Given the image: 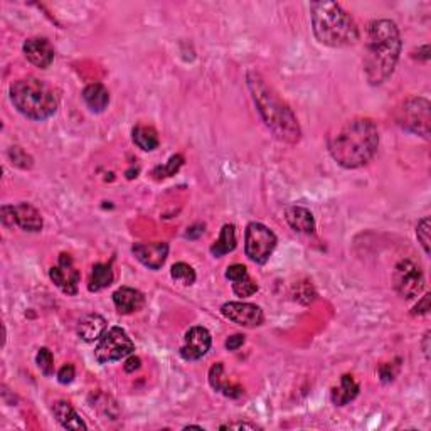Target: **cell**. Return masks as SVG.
<instances>
[{"mask_svg":"<svg viewBox=\"0 0 431 431\" xmlns=\"http://www.w3.org/2000/svg\"><path fill=\"white\" fill-rule=\"evenodd\" d=\"M379 147V132L370 118H352L328 137V152L344 169H359L373 160Z\"/></svg>","mask_w":431,"mask_h":431,"instance_id":"cell-1","label":"cell"},{"mask_svg":"<svg viewBox=\"0 0 431 431\" xmlns=\"http://www.w3.org/2000/svg\"><path fill=\"white\" fill-rule=\"evenodd\" d=\"M401 54L400 29L389 19H378L368 27L364 73L369 85H383L395 73Z\"/></svg>","mask_w":431,"mask_h":431,"instance_id":"cell-2","label":"cell"},{"mask_svg":"<svg viewBox=\"0 0 431 431\" xmlns=\"http://www.w3.org/2000/svg\"><path fill=\"white\" fill-rule=\"evenodd\" d=\"M248 88L251 91L254 105L265 120L266 127L271 130L278 140L296 143L302 137V130L290 106L285 103L271 86H268L265 78L256 71L248 73Z\"/></svg>","mask_w":431,"mask_h":431,"instance_id":"cell-3","label":"cell"},{"mask_svg":"<svg viewBox=\"0 0 431 431\" xmlns=\"http://www.w3.org/2000/svg\"><path fill=\"white\" fill-rule=\"evenodd\" d=\"M312 29L318 43L328 48H347L359 41L355 21L337 2H312Z\"/></svg>","mask_w":431,"mask_h":431,"instance_id":"cell-4","label":"cell"},{"mask_svg":"<svg viewBox=\"0 0 431 431\" xmlns=\"http://www.w3.org/2000/svg\"><path fill=\"white\" fill-rule=\"evenodd\" d=\"M11 100L17 111L36 122H43L58 111L59 95L53 86L37 78H22L11 86Z\"/></svg>","mask_w":431,"mask_h":431,"instance_id":"cell-5","label":"cell"},{"mask_svg":"<svg viewBox=\"0 0 431 431\" xmlns=\"http://www.w3.org/2000/svg\"><path fill=\"white\" fill-rule=\"evenodd\" d=\"M276 234L261 222H249L244 234V251L251 261L265 265L276 248Z\"/></svg>","mask_w":431,"mask_h":431,"instance_id":"cell-6","label":"cell"},{"mask_svg":"<svg viewBox=\"0 0 431 431\" xmlns=\"http://www.w3.org/2000/svg\"><path fill=\"white\" fill-rule=\"evenodd\" d=\"M396 120L401 128L425 138L430 137V101L426 98H410L398 108Z\"/></svg>","mask_w":431,"mask_h":431,"instance_id":"cell-7","label":"cell"},{"mask_svg":"<svg viewBox=\"0 0 431 431\" xmlns=\"http://www.w3.org/2000/svg\"><path fill=\"white\" fill-rule=\"evenodd\" d=\"M135 350V344L122 327H111L101 336L100 344L95 349V359L100 364H108L113 360L125 359Z\"/></svg>","mask_w":431,"mask_h":431,"instance_id":"cell-8","label":"cell"},{"mask_svg":"<svg viewBox=\"0 0 431 431\" xmlns=\"http://www.w3.org/2000/svg\"><path fill=\"white\" fill-rule=\"evenodd\" d=\"M393 285L401 298H415L425 289L423 271L411 259H403L398 263L395 273H393Z\"/></svg>","mask_w":431,"mask_h":431,"instance_id":"cell-9","label":"cell"},{"mask_svg":"<svg viewBox=\"0 0 431 431\" xmlns=\"http://www.w3.org/2000/svg\"><path fill=\"white\" fill-rule=\"evenodd\" d=\"M51 280L59 290H63L66 295H76L78 294V284H80V271L74 266L73 258L69 254L63 253L59 256L58 265L51 268L49 271Z\"/></svg>","mask_w":431,"mask_h":431,"instance_id":"cell-10","label":"cell"},{"mask_svg":"<svg viewBox=\"0 0 431 431\" xmlns=\"http://www.w3.org/2000/svg\"><path fill=\"white\" fill-rule=\"evenodd\" d=\"M221 313L241 327H259L265 321L263 310L258 305L246 302H228L221 307Z\"/></svg>","mask_w":431,"mask_h":431,"instance_id":"cell-11","label":"cell"},{"mask_svg":"<svg viewBox=\"0 0 431 431\" xmlns=\"http://www.w3.org/2000/svg\"><path fill=\"white\" fill-rule=\"evenodd\" d=\"M212 339L211 333L204 327H192L191 331L185 333L184 346L180 347V355L185 360H197L207 354L211 349Z\"/></svg>","mask_w":431,"mask_h":431,"instance_id":"cell-12","label":"cell"},{"mask_svg":"<svg viewBox=\"0 0 431 431\" xmlns=\"http://www.w3.org/2000/svg\"><path fill=\"white\" fill-rule=\"evenodd\" d=\"M132 253L142 265H145L150 270H160L164 266L167 256H169V244L164 241L157 243H137L133 244Z\"/></svg>","mask_w":431,"mask_h":431,"instance_id":"cell-13","label":"cell"},{"mask_svg":"<svg viewBox=\"0 0 431 431\" xmlns=\"http://www.w3.org/2000/svg\"><path fill=\"white\" fill-rule=\"evenodd\" d=\"M24 54L27 61L34 66L46 69L54 61V49L48 39L44 37H31L24 43Z\"/></svg>","mask_w":431,"mask_h":431,"instance_id":"cell-14","label":"cell"},{"mask_svg":"<svg viewBox=\"0 0 431 431\" xmlns=\"http://www.w3.org/2000/svg\"><path fill=\"white\" fill-rule=\"evenodd\" d=\"M113 302L115 307L120 313L128 315L133 312H138L143 305H145V296L142 291L135 289H130V286H122L113 294Z\"/></svg>","mask_w":431,"mask_h":431,"instance_id":"cell-15","label":"cell"},{"mask_svg":"<svg viewBox=\"0 0 431 431\" xmlns=\"http://www.w3.org/2000/svg\"><path fill=\"white\" fill-rule=\"evenodd\" d=\"M226 278L233 281V291L238 296H251L258 291V285L254 284L244 265H231L226 270Z\"/></svg>","mask_w":431,"mask_h":431,"instance_id":"cell-16","label":"cell"},{"mask_svg":"<svg viewBox=\"0 0 431 431\" xmlns=\"http://www.w3.org/2000/svg\"><path fill=\"white\" fill-rule=\"evenodd\" d=\"M14 219H16V226L29 233H37L43 229V216L34 206L27 202L14 206Z\"/></svg>","mask_w":431,"mask_h":431,"instance_id":"cell-17","label":"cell"},{"mask_svg":"<svg viewBox=\"0 0 431 431\" xmlns=\"http://www.w3.org/2000/svg\"><path fill=\"white\" fill-rule=\"evenodd\" d=\"M285 217H286V222L290 224V228L296 231V233H302V234L315 233L313 214L307 209V207L290 206L289 209L285 211Z\"/></svg>","mask_w":431,"mask_h":431,"instance_id":"cell-18","label":"cell"},{"mask_svg":"<svg viewBox=\"0 0 431 431\" xmlns=\"http://www.w3.org/2000/svg\"><path fill=\"white\" fill-rule=\"evenodd\" d=\"M106 332V321L100 313H90L85 318H81L78 326V336L85 342H95L101 339V336Z\"/></svg>","mask_w":431,"mask_h":431,"instance_id":"cell-19","label":"cell"},{"mask_svg":"<svg viewBox=\"0 0 431 431\" xmlns=\"http://www.w3.org/2000/svg\"><path fill=\"white\" fill-rule=\"evenodd\" d=\"M83 100L88 108L95 113H101L108 108L110 103V93L101 83H91L83 90Z\"/></svg>","mask_w":431,"mask_h":431,"instance_id":"cell-20","label":"cell"},{"mask_svg":"<svg viewBox=\"0 0 431 431\" xmlns=\"http://www.w3.org/2000/svg\"><path fill=\"white\" fill-rule=\"evenodd\" d=\"M209 383L212 389H216V391L222 393L224 396L228 398H239L243 395V388L238 386V384L229 383L228 379L224 376V368H222L221 363L214 364L209 370Z\"/></svg>","mask_w":431,"mask_h":431,"instance_id":"cell-21","label":"cell"},{"mask_svg":"<svg viewBox=\"0 0 431 431\" xmlns=\"http://www.w3.org/2000/svg\"><path fill=\"white\" fill-rule=\"evenodd\" d=\"M56 420L61 423L66 430H86L88 426L80 418V415L74 411V407L68 401H56L53 406Z\"/></svg>","mask_w":431,"mask_h":431,"instance_id":"cell-22","label":"cell"},{"mask_svg":"<svg viewBox=\"0 0 431 431\" xmlns=\"http://www.w3.org/2000/svg\"><path fill=\"white\" fill-rule=\"evenodd\" d=\"M359 395V384L349 374H344L341 379V386L332 389L331 400L336 406H346L354 401Z\"/></svg>","mask_w":431,"mask_h":431,"instance_id":"cell-23","label":"cell"},{"mask_svg":"<svg viewBox=\"0 0 431 431\" xmlns=\"http://www.w3.org/2000/svg\"><path fill=\"white\" fill-rule=\"evenodd\" d=\"M111 284H113V270H111V265L96 263V265L91 268L88 289H90V291H100L108 289Z\"/></svg>","mask_w":431,"mask_h":431,"instance_id":"cell-24","label":"cell"},{"mask_svg":"<svg viewBox=\"0 0 431 431\" xmlns=\"http://www.w3.org/2000/svg\"><path fill=\"white\" fill-rule=\"evenodd\" d=\"M236 248V231L233 224H224L221 229L219 238L214 244L211 246V253L214 254L216 258L224 256V254H228L233 251Z\"/></svg>","mask_w":431,"mask_h":431,"instance_id":"cell-25","label":"cell"},{"mask_svg":"<svg viewBox=\"0 0 431 431\" xmlns=\"http://www.w3.org/2000/svg\"><path fill=\"white\" fill-rule=\"evenodd\" d=\"M133 142H135L142 150L152 152L159 147V135H157L155 128L138 125V127L133 128Z\"/></svg>","mask_w":431,"mask_h":431,"instance_id":"cell-26","label":"cell"},{"mask_svg":"<svg viewBox=\"0 0 431 431\" xmlns=\"http://www.w3.org/2000/svg\"><path fill=\"white\" fill-rule=\"evenodd\" d=\"M170 275H172L175 281H179V284L184 286H191L194 285V281H196V271H194V268L187 265V263H175Z\"/></svg>","mask_w":431,"mask_h":431,"instance_id":"cell-27","label":"cell"},{"mask_svg":"<svg viewBox=\"0 0 431 431\" xmlns=\"http://www.w3.org/2000/svg\"><path fill=\"white\" fill-rule=\"evenodd\" d=\"M9 159H11L12 164L19 167V169H32V165H34V159L27 154L24 148L17 145L9 148Z\"/></svg>","mask_w":431,"mask_h":431,"instance_id":"cell-28","label":"cell"},{"mask_svg":"<svg viewBox=\"0 0 431 431\" xmlns=\"http://www.w3.org/2000/svg\"><path fill=\"white\" fill-rule=\"evenodd\" d=\"M184 164V157L182 155H172L169 159V162L164 167H157V169L154 170V175L157 179H165V177H170V175H175V172L182 167Z\"/></svg>","mask_w":431,"mask_h":431,"instance_id":"cell-29","label":"cell"},{"mask_svg":"<svg viewBox=\"0 0 431 431\" xmlns=\"http://www.w3.org/2000/svg\"><path fill=\"white\" fill-rule=\"evenodd\" d=\"M36 363H37V368L41 369V373H43L44 376H53L54 358H53V354H51L49 349H46V347L39 349V352H37V355H36Z\"/></svg>","mask_w":431,"mask_h":431,"instance_id":"cell-30","label":"cell"},{"mask_svg":"<svg viewBox=\"0 0 431 431\" xmlns=\"http://www.w3.org/2000/svg\"><path fill=\"white\" fill-rule=\"evenodd\" d=\"M416 236L423 246L425 253L430 254V217H423L416 226Z\"/></svg>","mask_w":431,"mask_h":431,"instance_id":"cell-31","label":"cell"},{"mask_svg":"<svg viewBox=\"0 0 431 431\" xmlns=\"http://www.w3.org/2000/svg\"><path fill=\"white\" fill-rule=\"evenodd\" d=\"M74 376H76V370H74L71 364H66V365H63L61 370L58 373V381L61 384H69V383H73Z\"/></svg>","mask_w":431,"mask_h":431,"instance_id":"cell-32","label":"cell"},{"mask_svg":"<svg viewBox=\"0 0 431 431\" xmlns=\"http://www.w3.org/2000/svg\"><path fill=\"white\" fill-rule=\"evenodd\" d=\"M0 219L6 228H14L16 226V219H14V206H4L0 209Z\"/></svg>","mask_w":431,"mask_h":431,"instance_id":"cell-33","label":"cell"},{"mask_svg":"<svg viewBox=\"0 0 431 431\" xmlns=\"http://www.w3.org/2000/svg\"><path fill=\"white\" fill-rule=\"evenodd\" d=\"M221 430H259L258 425L254 423H246V421H238V423H228V425H222Z\"/></svg>","mask_w":431,"mask_h":431,"instance_id":"cell-34","label":"cell"},{"mask_svg":"<svg viewBox=\"0 0 431 431\" xmlns=\"http://www.w3.org/2000/svg\"><path fill=\"white\" fill-rule=\"evenodd\" d=\"M243 344H244V336H241V333H236V336H231L229 339L226 341V349H228V350H238Z\"/></svg>","mask_w":431,"mask_h":431,"instance_id":"cell-35","label":"cell"},{"mask_svg":"<svg viewBox=\"0 0 431 431\" xmlns=\"http://www.w3.org/2000/svg\"><path fill=\"white\" fill-rule=\"evenodd\" d=\"M430 298L431 296L426 294L423 298H421V302H418V305H416L415 310H413V315H425L430 312Z\"/></svg>","mask_w":431,"mask_h":431,"instance_id":"cell-36","label":"cell"},{"mask_svg":"<svg viewBox=\"0 0 431 431\" xmlns=\"http://www.w3.org/2000/svg\"><path fill=\"white\" fill-rule=\"evenodd\" d=\"M140 364H142V360L138 358H130L127 360V364H125V370H127V373H133V370L140 369Z\"/></svg>","mask_w":431,"mask_h":431,"instance_id":"cell-37","label":"cell"},{"mask_svg":"<svg viewBox=\"0 0 431 431\" xmlns=\"http://www.w3.org/2000/svg\"><path fill=\"white\" fill-rule=\"evenodd\" d=\"M430 332H426L425 333V337H423V342H421V346H423V352H425V358H426V360L430 359Z\"/></svg>","mask_w":431,"mask_h":431,"instance_id":"cell-38","label":"cell"}]
</instances>
